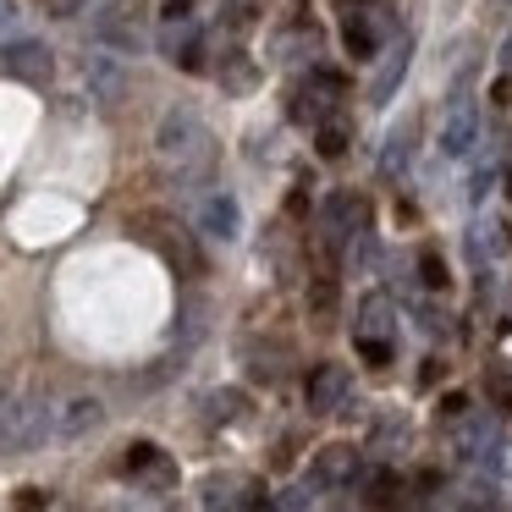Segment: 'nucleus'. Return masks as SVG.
Wrapping results in <instances>:
<instances>
[{
	"instance_id": "f257e3e1",
	"label": "nucleus",
	"mask_w": 512,
	"mask_h": 512,
	"mask_svg": "<svg viewBox=\"0 0 512 512\" xmlns=\"http://www.w3.org/2000/svg\"><path fill=\"white\" fill-rule=\"evenodd\" d=\"M155 155L166 160L177 177H199V171H210V155H215L210 127H204L188 105H177V111H166L155 127Z\"/></svg>"
},
{
	"instance_id": "f03ea898",
	"label": "nucleus",
	"mask_w": 512,
	"mask_h": 512,
	"mask_svg": "<svg viewBox=\"0 0 512 512\" xmlns=\"http://www.w3.org/2000/svg\"><path fill=\"white\" fill-rule=\"evenodd\" d=\"M133 237L155 248V254L166 259L171 270H182V276H199V248H193L188 226H182L177 215H166V210H144V215L133 221Z\"/></svg>"
},
{
	"instance_id": "7ed1b4c3",
	"label": "nucleus",
	"mask_w": 512,
	"mask_h": 512,
	"mask_svg": "<svg viewBox=\"0 0 512 512\" xmlns=\"http://www.w3.org/2000/svg\"><path fill=\"white\" fill-rule=\"evenodd\" d=\"M39 441H56V402L28 397V402L0 408V446H6V452H28V446H39Z\"/></svg>"
},
{
	"instance_id": "20e7f679",
	"label": "nucleus",
	"mask_w": 512,
	"mask_h": 512,
	"mask_svg": "<svg viewBox=\"0 0 512 512\" xmlns=\"http://www.w3.org/2000/svg\"><path fill=\"white\" fill-rule=\"evenodd\" d=\"M353 342L369 364H391V347H397V309H391L386 292H369L353 314Z\"/></svg>"
},
{
	"instance_id": "39448f33",
	"label": "nucleus",
	"mask_w": 512,
	"mask_h": 512,
	"mask_svg": "<svg viewBox=\"0 0 512 512\" xmlns=\"http://www.w3.org/2000/svg\"><path fill=\"white\" fill-rule=\"evenodd\" d=\"M342 94H347L342 72H309V78L292 89L287 116H292L298 127H325V122L336 116V105H342Z\"/></svg>"
},
{
	"instance_id": "423d86ee",
	"label": "nucleus",
	"mask_w": 512,
	"mask_h": 512,
	"mask_svg": "<svg viewBox=\"0 0 512 512\" xmlns=\"http://www.w3.org/2000/svg\"><path fill=\"white\" fill-rule=\"evenodd\" d=\"M0 72L28 83V89H45L50 72H56V56H50L45 39H12V45L0 50Z\"/></svg>"
},
{
	"instance_id": "0eeeda50",
	"label": "nucleus",
	"mask_w": 512,
	"mask_h": 512,
	"mask_svg": "<svg viewBox=\"0 0 512 512\" xmlns=\"http://www.w3.org/2000/svg\"><path fill=\"white\" fill-rule=\"evenodd\" d=\"M320 232H325V248H331V254H342V248L364 232V199H358L353 188L331 193V199H325V210H320Z\"/></svg>"
},
{
	"instance_id": "6e6552de",
	"label": "nucleus",
	"mask_w": 512,
	"mask_h": 512,
	"mask_svg": "<svg viewBox=\"0 0 512 512\" xmlns=\"http://www.w3.org/2000/svg\"><path fill=\"white\" fill-rule=\"evenodd\" d=\"M479 144V105H474V94L468 89H457L452 94V105H446V116H441V155H468V149Z\"/></svg>"
},
{
	"instance_id": "1a4fd4ad",
	"label": "nucleus",
	"mask_w": 512,
	"mask_h": 512,
	"mask_svg": "<svg viewBox=\"0 0 512 512\" xmlns=\"http://www.w3.org/2000/svg\"><path fill=\"white\" fill-rule=\"evenodd\" d=\"M127 474H133V485H144V490H171L177 485V457L160 452L155 441H133L127 446Z\"/></svg>"
},
{
	"instance_id": "9d476101",
	"label": "nucleus",
	"mask_w": 512,
	"mask_h": 512,
	"mask_svg": "<svg viewBox=\"0 0 512 512\" xmlns=\"http://www.w3.org/2000/svg\"><path fill=\"white\" fill-rule=\"evenodd\" d=\"M193 221H199L204 237H215V243H232L237 232H243V215H237V199L221 188L199 193V204H193Z\"/></svg>"
},
{
	"instance_id": "9b49d317",
	"label": "nucleus",
	"mask_w": 512,
	"mask_h": 512,
	"mask_svg": "<svg viewBox=\"0 0 512 512\" xmlns=\"http://www.w3.org/2000/svg\"><path fill=\"white\" fill-rule=\"evenodd\" d=\"M94 34H100V45L111 50H144V17L133 12V6H111V12H100V23H94Z\"/></svg>"
},
{
	"instance_id": "f8f14e48",
	"label": "nucleus",
	"mask_w": 512,
	"mask_h": 512,
	"mask_svg": "<svg viewBox=\"0 0 512 512\" xmlns=\"http://www.w3.org/2000/svg\"><path fill=\"white\" fill-rule=\"evenodd\" d=\"M380 39H386V17H375V12H347L342 17V45H347V56L353 61H369V56H380Z\"/></svg>"
},
{
	"instance_id": "ddd939ff",
	"label": "nucleus",
	"mask_w": 512,
	"mask_h": 512,
	"mask_svg": "<svg viewBox=\"0 0 512 512\" xmlns=\"http://www.w3.org/2000/svg\"><path fill=\"white\" fill-rule=\"evenodd\" d=\"M347 391H353V375L342 364H320L309 375V413H336L347 402Z\"/></svg>"
},
{
	"instance_id": "4468645a",
	"label": "nucleus",
	"mask_w": 512,
	"mask_h": 512,
	"mask_svg": "<svg viewBox=\"0 0 512 512\" xmlns=\"http://www.w3.org/2000/svg\"><path fill=\"white\" fill-rule=\"evenodd\" d=\"M105 408L94 397H67L56 402V441H83L89 430H100Z\"/></svg>"
},
{
	"instance_id": "2eb2a0df",
	"label": "nucleus",
	"mask_w": 512,
	"mask_h": 512,
	"mask_svg": "<svg viewBox=\"0 0 512 512\" xmlns=\"http://www.w3.org/2000/svg\"><path fill=\"white\" fill-rule=\"evenodd\" d=\"M353 474H358V452H353V446H325V452L314 457V468H309V485L331 490V485H347Z\"/></svg>"
},
{
	"instance_id": "dca6fc26",
	"label": "nucleus",
	"mask_w": 512,
	"mask_h": 512,
	"mask_svg": "<svg viewBox=\"0 0 512 512\" xmlns=\"http://www.w3.org/2000/svg\"><path fill=\"white\" fill-rule=\"evenodd\" d=\"M408 56H413V39H397L391 45V56L380 61V72H375V83H369V100L375 105H386L391 94H397V83H402V72H408Z\"/></svg>"
},
{
	"instance_id": "f3484780",
	"label": "nucleus",
	"mask_w": 512,
	"mask_h": 512,
	"mask_svg": "<svg viewBox=\"0 0 512 512\" xmlns=\"http://www.w3.org/2000/svg\"><path fill=\"white\" fill-rule=\"evenodd\" d=\"M160 50H166L171 61H182V67H199V23L171 17V28L160 34Z\"/></svg>"
},
{
	"instance_id": "a211bd4d",
	"label": "nucleus",
	"mask_w": 512,
	"mask_h": 512,
	"mask_svg": "<svg viewBox=\"0 0 512 512\" xmlns=\"http://www.w3.org/2000/svg\"><path fill=\"white\" fill-rule=\"evenodd\" d=\"M83 83H89L94 94H100L105 105H116L122 100V67H116V61H105V56H83Z\"/></svg>"
},
{
	"instance_id": "6ab92c4d",
	"label": "nucleus",
	"mask_w": 512,
	"mask_h": 512,
	"mask_svg": "<svg viewBox=\"0 0 512 512\" xmlns=\"http://www.w3.org/2000/svg\"><path fill=\"white\" fill-rule=\"evenodd\" d=\"M215 78H221V83H226V89H232V94H248V89H254V83H259V67H254V61L243 56V50H226V56L215 61Z\"/></svg>"
},
{
	"instance_id": "aec40b11",
	"label": "nucleus",
	"mask_w": 512,
	"mask_h": 512,
	"mask_svg": "<svg viewBox=\"0 0 512 512\" xmlns=\"http://www.w3.org/2000/svg\"><path fill=\"white\" fill-rule=\"evenodd\" d=\"M468 248H474V265H479V276H485V270L496 265V254L507 248V237H501V226L485 215V221H474V232H468Z\"/></svg>"
},
{
	"instance_id": "412c9836",
	"label": "nucleus",
	"mask_w": 512,
	"mask_h": 512,
	"mask_svg": "<svg viewBox=\"0 0 512 512\" xmlns=\"http://www.w3.org/2000/svg\"><path fill=\"white\" fill-rule=\"evenodd\" d=\"M265 17V0H221V28L226 34H243Z\"/></svg>"
},
{
	"instance_id": "4be33fe9",
	"label": "nucleus",
	"mask_w": 512,
	"mask_h": 512,
	"mask_svg": "<svg viewBox=\"0 0 512 512\" xmlns=\"http://www.w3.org/2000/svg\"><path fill=\"white\" fill-rule=\"evenodd\" d=\"M237 490H243V479H237V474H215L210 485H204V507H210V512H232L237 507Z\"/></svg>"
},
{
	"instance_id": "5701e85b",
	"label": "nucleus",
	"mask_w": 512,
	"mask_h": 512,
	"mask_svg": "<svg viewBox=\"0 0 512 512\" xmlns=\"http://www.w3.org/2000/svg\"><path fill=\"white\" fill-rule=\"evenodd\" d=\"M408 149H413V127H402V133L386 144V155H380V171H386V177H397L402 160H408Z\"/></svg>"
},
{
	"instance_id": "b1692460",
	"label": "nucleus",
	"mask_w": 512,
	"mask_h": 512,
	"mask_svg": "<svg viewBox=\"0 0 512 512\" xmlns=\"http://www.w3.org/2000/svg\"><path fill=\"white\" fill-rule=\"evenodd\" d=\"M369 501H375L380 512L402 507V479H391V474H375V485H369Z\"/></svg>"
},
{
	"instance_id": "393cba45",
	"label": "nucleus",
	"mask_w": 512,
	"mask_h": 512,
	"mask_svg": "<svg viewBox=\"0 0 512 512\" xmlns=\"http://www.w3.org/2000/svg\"><path fill=\"white\" fill-rule=\"evenodd\" d=\"M314 149H320V155H342V149H347V127L336 122V116L325 127H314Z\"/></svg>"
},
{
	"instance_id": "a878e982",
	"label": "nucleus",
	"mask_w": 512,
	"mask_h": 512,
	"mask_svg": "<svg viewBox=\"0 0 512 512\" xmlns=\"http://www.w3.org/2000/svg\"><path fill=\"white\" fill-rule=\"evenodd\" d=\"M303 50H309V56H314V28H292V34H287V39H281V45H276V61H298Z\"/></svg>"
},
{
	"instance_id": "bb28decb",
	"label": "nucleus",
	"mask_w": 512,
	"mask_h": 512,
	"mask_svg": "<svg viewBox=\"0 0 512 512\" xmlns=\"http://www.w3.org/2000/svg\"><path fill=\"white\" fill-rule=\"evenodd\" d=\"M309 303H314V320H331V303H336V281H331V276H320V281H314V292H309Z\"/></svg>"
},
{
	"instance_id": "cd10ccee",
	"label": "nucleus",
	"mask_w": 512,
	"mask_h": 512,
	"mask_svg": "<svg viewBox=\"0 0 512 512\" xmlns=\"http://www.w3.org/2000/svg\"><path fill=\"white\" fill-rule=\"evenodd\" d=\"M419 276H424V287H446V265H441L435 254L419 259Z\"/></svg>"
},
{
	"instance_id": "c85d7f7f",
	"label": "nucleus",
	"mask_w": 512,
	"mask_h": 512,
	"mask_svg": "<svg viewBox=\"0 0 512 512\" xmlns=\"http://www.w3.org/2000/svg\"><path fill=\"white\" fill-rule=\"evenodd\" d=\"M210 413H215V419H237V413H243V397H232V391H226V397L210 402Z\"/></svg>"
},
{
	"instance_id": "c756f323",
	"label": "nucleus",
	"mask_w": 512,
	"mask_h": 512,
	"mask_svg": "<svg viewBox=\"0 0 512 512\" xmlns=\"http://www.w3.org/2000/svg\"><path fill=\"white\" fill-rule=\"evenodd\" d=\"M0 39H17V6L0 0Z\"/></svg>"
},
{
	"instance_id": "7c9ffc66",
	"label": "nucleus",
	"mask_w": 512,
	"mask_h": 512,
	"mask_svg": "<svg viewBox=\"0 0 512 512\" xmlns=\"http://www.w3.org/2000/svg\"><path fill=\"white\" fill-rule=\"evenodd\" d=\"M50 17H72V12H83V0H39Z\"/></svg>"
},
{
	"instance_id": "2f4dec72",
	"label": "nucleus",
	"mask_w": 512,
	"mask_h": 512,
	"mask_svg": "<svg viewBox=\"0 0 512 512\" xmlns=\"http://www.w3.org/2000/svg\"><path fill=\"white\" fill-rule=\"evenodd\" d=\"M496 100H512V45H507V67H501V89H496Z\"/></svg>"
},
{
	"instance_id": "473e14b6",
	"label": "nucleus",
	"mask_w": 512,
	"mask_h": 512,
	"mask_svg": "<svg viewBox=\"0 0 512 512\" xmlns=\"http://www.w3.org/2000/svg\"><path fill=\"white\" fill-rule=\"evenodd\" d=\"M17 507H23V512H39V507H45V496H39V490H17Z\"/></svg>"
},
{
	"instance_id": "72a5a7b5",
	"label": "nucleus",
	"mask_w": 512,
	"mask_h": 512,
	"mask_svg": "<svg viewBox=\"0 0 512 512\" xmlns=\"http://www.w3.org/2000/svg\"><path fill=\"white\" fill-rule=\"evenodd\" d=\"M188 6H193V0H166V12H171V17H188Z\"/></svg>"
},
{
	"instance_id": "f704fd0d",
	"label": "nucleus",
	"mask_w": 512,
	"mask_h": 512,
	"mask_svg": "<svg viewBox=\"0 0 512 512\" xmlns=\"http://www.w3.org/2000/svg\"><path fill=\"white\" fill-rule=\"evenodd\" d=\"M138 512H166V507H138Z\"/></svg>"
},
{
	"instance_id": "c9c22d12",
	"label": "nucleus",
	"mask_w": 512,
	"mask_h": 512,
	"mask_svg": "<svg viewBox=\"0 0 512 512\" xmlns=\"http://www.w3.org/2000/svg\"><path fill=\"white\" fill-rule=\"evenodd\" d=\"M507 193H512V177H507Z\"/></svg>"
},
{
	"instance_id": "e433bc0d",
	"label": "nucleus",
	"mask_w": 512,
	"mask_h": 512,
	"mask_svg": "<svg viewBox=\"0 0 512 512\" xmlns=\"http://www.w3.org/2000/svg\"><path fill=\"white\" fill-rule=\"evenodd\" d=\"M0 408H6V397H0Z\"/></svg>"
}]
</instances>
